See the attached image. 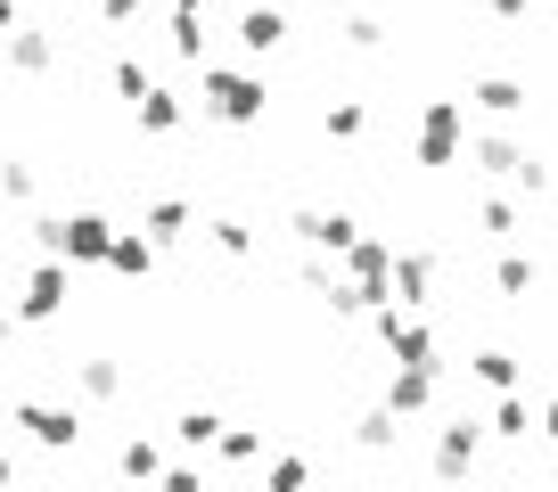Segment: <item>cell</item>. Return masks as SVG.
<instances>
[{"label":"cell","mask_w":558,"mask_h":492,"mask_svg":"<svg viewBox=\"0 0 558 492\" xmlns=\"http://www.w3.org/2000/svg\"><path fill=\"white\" fill-rule=\"evenodd\" d=\"M214 452H222L230 468H246V459H263V435H255V427H222V435H214Z\"/></svg>","instance_id":"obj_26"},{"label":"cell","mask_w":558,"mask_h":492,"mask_svg":"<svg viewBox=\"0 0 558 492\" xmlns=\"http://www.w3.org/2000/svg\"><path fill=\"white\" fill-rule=\"evenodd\" d=\"M436 378L444 369H395V378H386V410H395V419H427V410H436Z\"/></svg>","instance_id":"obj_11"},{"label":"cell","mask_w":558,"mask_h":492,"mask_svg":"<svg viewBox=\"0 0 558 492\" xmlns=\"http://www.w3.org/2000/svg\"><path fill=\"white\" fill-rule=\"evenodd\" d=\"M460 140H469V107H460V99H427V107H418V140H411V157L427 164V173L460 164Z\"/></svg>","instance_id":"obj_2"},{"label":"cell","mask_w":558,"mask_h":492,"mask_svg":"<svg viewBox=\"0 0 558 492\" xmlns=\"http://www.w3.org/2000/svg\"><path fill=\"white\" fill-rule=\"evenodd\" d=\"M378 336H386V353H395V369H444L436 361V329H427V320L418 312H402V304H378Z\"/></svg>","instance_id":"obj_5"},{"label":"cell","mask_w":558,"mask_h":492,"mask_svg":"<svg viewBox=\"0 0 558 492\" xmlns=\"http://www.w3.org/2000/svg\"><path fill=\"white\" fill-rule=\"evenodd\" d=\"M173 9H197V17H206V9H230V0H173Z\"/></svg>","instance_id":"obj_37"},{"label":"cell","mask_w":558,"mask_h":492,"mask_svg":"<svg viewBox=\"0 0 558 492\" xmlns=\"http://www.w3.org/2000/svg\"><path fill=\"white\" fill-rule=\"evenodd\" d=\"M493 435H501V443H525V435H534V403H525V394H501V410H493Z\"/></svg>","instance_id":"obj_21"},{"label":"cell","mask_w":558,"mask_h":492,"mask_svg":"<svg viewBox=\"0 0 558 492\" xmlns=\"http://www.w3.org/2000/svg\"><path fill=\"white\" fill-rule=\"evenodd\" d=\"M116 90H123V99H140V90H148V66H140V58H116Z\"/></svg>","instance_id":"obj_32"},{"label":"cell","mask_w":558,"mask_h":492,"mask_svg":"<svg viewBox=\"0 0 558 492\" xmlns=\"http://www.w3.org/2000/svg\"><path fill=\"white\" fill-rule=\"evenodd\" d=\"M542 435L558 443V394H550V403H542Z\"/></svg>","instance_id":"obj_36"},{"label":"cell","mask_w":558,"mask_h":492,"mask_svg":"<svg viewBox=\"0 0 558 492\" xmlns=\"http://www.w3.org/2000/svg\"><path fill=\"white\" fill-rule=\"evenodd\" d=\"M427 287H436V255H427V246H395V263H386V304L418 312Z\"/></svg>","instance_id":"obj_8"},{"label":"cell","mask_w":558,"mask_h":492,"mask_svg":"<svg viewBox=\"0 0 558 492\" xmlns=\"http://www.w3.org/2000/svg\"><path fill=\"white\" fill-rule=\"evenodd\" d=\"M288 230H296L304 255H320V263H337V255L362 238V222H353V213H329V206H296V213H288Z\"/></svg>","instance_id":"obj_7"},{"label":"cell","mask_w":558,"mask_h":492,"mask_svg":"<svg viewBox=\"0 0 558 492\" xmlns=\"http://www.w3.org/2000/svg\"><path fill=\"white\" fill-rule=\"evenodd\" d=\"M469 99L485 107V115H525V83H509V74H476Z\"/></svg>","instance_id":"obj_16"},{"label":"cell","mask_w":558,"mask_h":492,"mask_svg":"<svg viewBox=\"0 0 558 492\" xmlns=\"http://www.w3.org/2000/svg\"><path fill=\"white\" fill-rule=\"evenodd\" d=\"M66 296H74V271H66V263H41L34 280H25V296H17V320H50V312H66Z\"/></svg>","instance_id":"obj_9"},{"label":"cell","mask_w":558,"mask_h":492,"mask_svg":"<svg viewBox=\"0 0 558 492\" xmlns=\"http://www.w3.org/2000/svg\"><path fill=\"white\" fill-rule=\"evenodd\" d=\"M279 41H288V9H246L239 17V50L246 58H271Z\"/></svg>","instance_id":"obj_13"},{"label":"cell","mask_w":558,"mask_h":492,"mask_svg":"<svg viewBox=\"0 0 558 492\" xmlns=\"http://www.w3.org/2000/svg\"><path fill=\"white\" fill-rule=\"evenodd\" d=\"M17 427H34V443H50V452L83 443V410H58V403H17Z\"/></svg>","instance_id":"obj_10"},{"label":"cell","mask_w":558,"mask_h":492,"mask_svg":"<svg viewBox=\"0 0 558 492\" xmlns=\"http://www.w3.org/2000/svg\"><path fill=\"white\" fill-rule=\"evenodd\" d=\"M362 99H329V107H320V132H329V140H362Z\"/></svg>","instance_id":"obj_23"},{"label":"cell","mask_w":558,"mask_h":492,"mask_svg":"<svg viewBox=\"0 0 558 492\" xmlns=\"http://www.w3.org/2000/svg\"><path fill=\"white\" fill-rule=\"evenodd\" d=\"M173 50L181 58H206V17H197V9H173Z\"/></svg>","instance_id":"obj_28"},{"label":"cell","mask_w":558,"mask_h":492,"mask_svg":"<svg viewBox=\"0 0 558 492\" xmlns=\"http://www.w3.org/2000/svg\"><path fill=\"white\" fill-rule=\"evenodd\" d=\"M132 107H140V132H157V140H165V132H181V99H173L165 83H148Z\"/></svg>","instance_id":"obj_17"},{"label":"cell","mask_w":558,"mask_h":492,"mask_svg":"<svg viewBox=\"0 0 558 492\" xmlns=\"http://www.w3.org/2000/svg\"><path fill=\"white\" fill-rule=\"evenodd\" d=\"M9 25H17V9H9V0H0V34H9Z\"/></svg>","instance_id":"obj_38"},{"label":"cell","mask_w":558,"mask_h":492,"mask_svg":"<svg viewBox=\"0 0 558 492\" xmlns=\"http://www.w3.org/2000/svg\"><path fill=\"white\" fill-rule=\"evenodd\" d=\"M66 369H74V386H83L90 403H116L123 394V369L107 361V353H83V361H66Z\"/></svg>","instance_id":"obj_15"},{"label":"cell","mask_w":558,"mask_h":492,"mask_svg":"<svg viewBox=\"0 0 558 492\" xmlns=\"http://www.w3.org/2000/svg\"><path fill=\"white\" fill-rule=\"evenodd\" d=\"M476 452H485V419L476 410H460V419L436 427V452H427V468H436V484H460V476L476 468Z\"/></svg>","instance_id":"obj_6"},{"label":"cell","mask_w":558,"mask_h":492,"mask_svg":"<svg viewBox=\"0 0 558 492\" xmlns=\"http://www.w3.org/2000/svg\"><path fill=\"white\" fill-rule=\"evenodd\" d=\"M476 222H485L493 238H509V230H518V206H509V197H485V206H476Z\"/></svg>","instance_id":"obj_31"},{"label":"cell","mask_w":558,"mask_h":492,"mask_svg":"<svg viewBox=\"0 0 558 492\" xmlns=\"http://www.w3.org/2000/svg\"><path fill=\"white\" fill-rule=\"evenodd\" d=\"M0 492H9V459H0Z\"/></svg>","instance_id":"obj_40"},{"label":"cell","mask_w":558,"mask_h":492,"mask_svg":"<svg viewBox=\"0 0 558 492\" xmlns=\"http://www.w3.org/2000/svg\"><path fill=\"white\" fill-rule=\"evenodd\" d=\"M0 41H9V66H17V74H50L58 66V41L41 34V25H9Z\"/></svg>","instance_id":"obj_12"},{"label":"cell","mask_w":558,"mask_h":492,"mask_svg":"<svg viewBox=\"0 0 558 492\" xmlns=\"http://www.w3.org/2000/svg\"><path fill=\"white\" fill-rule=\"evenodd\" d=\"M173 435L190 443V452H214V435H222V419H214V410H181V419H173Z\"/></svg>","instance_id":"obj_25"},{"label":"cell","mask_w":558,"mask_h":492,"mask_svg":"<svg viewBox=\"0 0 558 492\" xmlns=\"http://www.w3.org/2000/svg\"><path fill=\"white\" fill-rule=\"evenodd\" d=\"M345 50H362V58L386 50V25H378V17H345Z\"/></svg>","instance_id":"obj_30"},{"label":"cell","mask_w":558,"mask_h":492,"mask_svg":"<svg viewBox=\"0 0 558 492\" xmlns=\"http://www.w3.org/2000/svg\"><path fill=\"white\" fill-rule=\"evenodd\" d=\"M0 353H9V320H0Z\"/></svg>","instance_id":"obj_39"},{"label":"cell","mask_w":558,"mask_h":492,"mask_svg":"<svg viewBox=\"0 0 558 492\" xmlns=\"http://www.w3.org/2000/svg\"><path fill=\"white\" fill-rule=\"evenodd\" d=\"M304 484H313V468H304L296 452H279L271 459V492H304Z\"/></svg>","instance_id":"obj_29"},{"label":"cell","mask_w":558,"mask_h":492,"mask_svg":"<svg viewBox=\"0 0 558 492\" xmlns=\"http://www.w3.org/2000/svg\"><path fill=\"white\" fill-rule=\"evenodd\" d=\"M181 230H190V206H181V197H157V206H148V246H173Z\"/></svg>","instance_id":"obj_22"},{"label":"cell","mask_w":558,"mask_h":492,"mask_svg":"<svg viewBox=\"0 0 558 492\" xmlns=\"http://www.w3.org/2000/svg\"><path fill=\"white\" fill-rule=\"evenodd\" d=\"M469 157H476V173H493V181H518V189H534V197H550L558 181H550V164L542 157H525L518 140H501V132H476L469 140Z\"/></svg>","instance_id":"obj_3"},{"label":"cell","mask_w":558,"mask_h":492,"mask_svg":"<svg viewBox=\"0 0 558 492\" xmlns=\"http://www.w3.org/2000/svg\"><path fill=\"white\" fill-rule=\"evenodd\" d=\"M493 17H501V25H525V17H534V0H493Z\"/></svg>","instance_id":"obj_35"},{"label":"cell","mask_w":558,"mask_h":492,"mask_svg":"<svg viewBox=\"0 0 558 492\" xmlns=\"http://www.w3.org/2000/svg\"><path fill=\"white\" fill-rule=\"evenodd\" d=\"M157 492H206V476H197V468H165Z\"/></svg>","instance_id":"obj_33"},{"label":"cell","mask_w":558,"mask_h":492,"mask_svg":"<svg viewBox=\"0 0 558 492\" xmlns=\"http://www.w3.org/2000/svg\"><path fill=\"white\" fill-rule=\"evenodd\" d=\"M534 255H501V263H493V287H501V296H534Z\"/></svg>","instance_id":"obj_24"},{"label":"cell","mask_w":558,"mask_h":492,"mask_svg":"<svg viewBox=\"0 0 558 492\" xmlns=\"http://www.w3.org/2000/svg\"><path fill=\"white\" fill-rule=\"evenodd\" d=\"M107 271H116V280H148V271H157V246L116 230V238H107Z\"/></svg>","instance_id":"obj_14"},{"label":"cell","mask_w":558,"mask_h":492,"mask_svg":"<svg viewBox=\"0 0 558 492\" xmlns=\"http://www.w3.org/2000/svg\"><path fill=\"white\" fill-rule=\"evenodd\" d=\"M140 9H148V0H99V17H107V25H132Z\"/></svg>","instance_id":"obj_34"},{"label":"cell","mask_w":558,"mask_h":492,"mask_svg":"<svg viewBox=\"0 0 558 492\" xmlns=\"http://www.w3.org/2000/svg\"><path fill=\"white\" fill-rule=\"evenodd\" d=\"M116 468L132 476V484H157V476H165V452H157L148 435H132V443H123V459H116Z\"/></svg>","instance_id":"obj_20"},{"label":"cell","mask_w":558,"mask_h":492,"mask_svg":"<svg viewBox=\"0 0 558 492\" xmlns=\"http://www.w3.org/2000/svg\"><path fill=\"white\" fill-rule=\"evenodd\" d=\"M353 443H362V452H395V443H402V419H395V410H362V427H353Z\"/></svg>","instance_id":"obj_18"},{"label":"cell","mask_w":558,"mask_h":492,"mask_svg":"<svg viewBox=\"0 0 558 492\" xmlns=\"http://www.w3.org/2000/svg\"><path fill=\"white\" fill-rule=\"evenodd\" d=\"M206 230H214V246H222V255H255V230H246L239 213H214Z\"/></svg>","instance_id":"obj_27"},{"label":"cell","mask_w":558,"mask_h":492,"mask_svg":"<svg viewBox=\"0 0 558 492\" xmlns=\"http://www.w3.org/2000/svg\"><path fill=\"white\" fill-rule=\"evenodd\" d=\"M263 107H271V90H263L255 74L206 66V115H214V123H263Z\"/></svg>","instance_id":"obj_4"},{"label":"cell","mask_w":558,"mask_h":492,"mask_svg":"<svg viewBox=\"0 0 558 492\" xmlns=\"http://www.w3.org/2000/svg\"><path fill=\"white\" fill-rule=\"evenodd\" d=\"M469 369H476V386H493V394H518V361H509L501 345H485Z\"/></svg>","instance_id":"obj_19"},{"label":"cell","mask_w":558,"mask_h":492,"mask_svg":"<svg viewBox=\"0 0 558 492\" xmlns=\"http://www.w3.org/2000/svg\"><path fill=\"white\" fill-rule=\"evenodd\" d=\"M34 238L50 246V263L90 271V263H107V238H116V222H107V213H41Z\"/></svg>","instance_id":"obj_1"}]
</instances>
